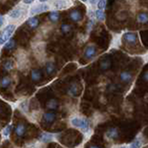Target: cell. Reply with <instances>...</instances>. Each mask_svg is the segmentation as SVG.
Here are the masks:
<instances>
[{"mask_svg": "<svg viewBox=\"0 0 148 148\" xmlns=\"http://www.w3.org/2000/svg\"><path fill=\"white\" fill-rule=\"evenodd\" d=\"M16 29L15 24H8L5 28H3L2 31L0 32V45H5L7 42L11 38V35Z\"/></svg>", "mask_w": 148, "mask_h": 148, "instance_id": "6da1fadb", "label": "cell"}, {"mask_svg": "<svg viewBox=\"0 0 148 148\" xmlns=\"http://www.w3.org/2000/svg\"><path fill=\"white\" fill-rule=\"evenodd\" d=\"M71 123L72 126L76 127L81 129L82 132H88L89 131V127H90V124L89 121L86 119H82V118H73L71 120Z\"/></svg>", "mask_w": 148, "mask_h": 148, "instance_id": "7a4b0ae2", "label": "cell"}, {"mask_svg": "<svg viewBox=\"0 0 148 148\" xmlns=\"http://www.w3.org/2000/svg\"><path fill=\"white\" fill-rule=\"evenodd\" d=\"M122 40L126 44L133 45L137 43V34L135 32H125L122 35Z\"/></svg>", "mask_w": 148, "mask_h": 148, "instance_id": "3957f363", "label": "cell"}, {"mask_svg": "<svg viewBox=\"0 0 148 148\" xmlns=\"http://www.w3.org/2000/svg\"><path fill=\"white\" fill-rule=\"evenodd\" d=\"M49 10V6L45 4H40V5H36L34 7H32L30 9L31 14H39V13H43Z\"/></svg>", "mask_w": 148, "mask_h": 148, "instance_id": "277c9868", "label": "cell"}, {"mask_svg": "<svg viewBox=\"0 0 148 148\" xmlns=\"http://www.w3.org/2000/svg\"><path fill=\"white\" fill-rule=\"evenodd\" d=\"M96 47L95 45H88L87 47L85 48L84 50V58H87V59H92L95 57L96 55Z\"/></svg>", "mask_w": 148, "mask_h": 148, "instance_id": "5b68a950", "label": "cell"}, {"mask_svg": "<svg viewBox=\"0 0 148 148\" xmlns=\"http://www.w3.org/2000/svg\"><path fill=\"white\" fill-rule=\"evenodd\" d=\"M119 79H120V81H121L122 82L129 83L132 80V73L130 71H122L121 73L119 74Z\"/></svg>", "mask_w": 148, "mask_h": 148, "instance_id": "8992f818", "label": "cell"}, {"mask_svg": "<svg viewBox=\"0 0 148 148\" xmlns=\"http://www.w3.org/2000/svg\"><path fill=\"white\" fill-rule=\"evenodd\" d=\"M106 138L110 139V140H115V139H118V137H119L118 129H116V128L108 129V132H106Z\"/></svg>", "mask_w": 148, "mask_h": 148, "instance_id": "52a82bcc", "label": "cell"}, {"mask_svg": "<svg viewBox=\"0 0 148 148\" xmlns=\"http://www.w3.org/2000/svg\"><path fill=\"white\" fill-rule=\"evenodd\" d=\"M69 18H71V20L74 22L81 21L82 18V13L79 10H72L71 13H69Z\"/></svg>", "mask_w": 148, "mask_h": 148, "instance_id": "ba28073f", "label": "cell"}, {"mask_svg": "<svg viewBox=\"0 0 148 148\" xmlns=\"http://www.w3.org/2000/svg\"><path fill=\"white\" fill-rule=\"evenodd\" d=\"M23 14V10L20 8H17L15 9H13V10L8 14L9 18H14V20H18V18H20Z\"/></svg>", "mask_w": 148, "mask_h": 148, "instance_id": "9c48e42d", "label": "cell"}, {"mask_svg": "<svg viewBox=\"0 0 148 148\" xmlns=\"http://www.w3.org/2000/svg\"><path fill=\"white\" fill-rule=\"evenodd\" d=\"M43 119L46 124L52 123L54 120L56 119V114L53 112H46L43 116Z\"/></svg>", "mask_w": 148, "mask_h": 148, "instance_id": "30bf717a", "label": "cell"}, {"mask_svg": "<svg viewBox=\"0 0 148 148\" xmlns=\"http://www.w3.org/2000/svg\"><path fill=\"white\" fill-rule=\"evenodd\" d=\"M137 21L141 24H146L148 23V14L146 12H141L137 16Z\"/></svg>", "mask_w": 148, "mask_h": 148, "instance_id": "8fae6325", "label": "cell"}, {"mask_svg": "<svg viewBox=\"0 0 148 148\" xmlns=\"http://www.w3.org/2000/svg\"><path fill=\"white\" fill-rule=\"evenodd\" d=\"M67 2L64 1V0H55V1L52 2V5L55 8L57 9H62L67 7Z\"/></svg>", "mask_w": 148, "mask_h": 148, "instance_id": "7c38bea8", "label": "cell"}, {"mask_svg": "<svg viewBox=\"0 0 148 148\" xmlns=\"http://www.w3.org/2000/svg\"><path fill=\"white\" fill-rule=\"evenodd\" d=\"M78 92H79V87L76 83H73V84L71 85V87L69 88L68 90V94L71 95V96H73L75 97L78 95Z\"/></svg>", "mask_w": 148, "mask_h": 148, "instance_id": "4fadbf2b", "label": "cell"}, {"mask_svg": "<svg viewBox=\"0 0 148 148\" xmlns=\"http://www.w3.org/2000/svg\"><path fill=\"white\" fill-rule=\"evenodd\" d=\"M27 24L29 25L31 28H32V29H35V28L39 24V20L36 17H31V18H28Z\"/></svg>", "mask_w": 148, "mask_h": 148, "instance_id": "5bb4252c", "label": "cell"}, {"mask_svg": "<svg viewBox=\"0 0 148 148\" xmlns=\"http://www.w3.org/2000/svg\"><path fill=\"white\" fill-rule=\"evenodd\" d=\"M46 108L50 110H55L58 108V102L56 99H50L47 103H46Z\"/></svg>", "mask_w": 148, "mask_h": 148, "instance_id": "9a60e30c", "label": "cell"}, {"mask_svg": "<svg viewBox=\"0 0 148 148\" xmlns=\"http://www.w3.org/2000/svg\"><path fill=\"white\" fill-rule=\"evenodd\" d=\"M11 78L8 77V76H6L2 78L1 80H0V87L1 88H7L8 87L9 85L11 84Z\"/></svg>", "mask_w": 148, "mask_h": 148, "instance_id": "2e32d148", "label": "cell"}, {"mask_svg": "<svg viewBox=\"0 0 148 148\" xmlns=\"http://www.w3.org/2000/svg\"><path fill=\"white\" fill-rule=\"evenodd\" d=\"M111 66V62L109 59H105L103 61L100 62V65H99V69H101L102 71H108V69L110 68Z\"/></svg>", "mask_w": 148, "mask_h": 148, "instance_id": "e0dca14e", "label": "cell"}, {"mask_svg": "<svg viewBox=\"0 0 148 148\" xmlns=\"http://www.w3.org/2000/svg\"><path fill=\"white\" fill-rule=\"evenodd\" d=\"M25 130H26V128H25V125L24 124H22V123H20L18 125V126L16 127V129H15V132H16V134L18 136H22L23 134H24V132H25Z\"/></svg>", "mask_w": 148, "mask_h": 148, "instance_id": "ac0fdd59", "label": "cell"}, {"mask_svg": "<svg viewBox=\"0 0 148 148\" xmlns=\"http://www.w3.org/2000/svg\"><path fill=\"white\" fill-rule=\"evenodd\" d=\"M56 71V67L52 62H48L45 65V72L48 74V75H52Z\"/></svg>", "mask_w": 148, "mask_h": 148, "instance_id": "d6986e66", "label": "cell"}, {"mask_svg": "<svg viewBox=\"0 0 148 148\" xmlns=\"http://www.w3.org/2000/svg\"><path fill=\"white\" fill-rule=\"evenodd\" d=\"M31 78L34 82H38L41 79V72L38 69H32L31 72Z\"/></svg>", "mask_w": 148, "mask_h": 148, "instance_id": "ffe728a7", "label": "cell"}, {"mask_svg": "<svg viewBox=\"0 0 148 148\" xmlns=\"http://www.w3.org/2000/svg\"><path fill=\"white\" fill-rule=\"evenodd\" d=\"M54 136L52 135V134L50 133H43L42 135L40 136V141L43 142V143H49L53 140Z\"/></svg>", "mask_w": 148, "mask_h": 148, "instance_id": "44dd1931", "label": "cell"}, {"mask_svg": "<svg viewBox=\"0 0 148 148\" xmlns=\"http://www.w3.org/2000/svg\"><path fill=\"white\" fill-rule=\"evenodd\" d=\"M95 16L97 20L100 21H105V18H106L105 12H104V10H101V9H96V10L95 11Z\"/></svg>", "mask_w": 148, "mask_h": 148, "instance_id": "7402d4cb", "label": "cell"}, {"mask_svg": "<svg viewBox=\"0 0 148 148\" xmlns=\"http://www.w3.org/2000/svg\"><path fill=\"white\" fill-rule=\"evenodd\" d=\"M59 17H60L59 12L57 10H54L52 12H50V14H49V20L53 22H57L59 20Z\"/></svg>", "mask_w": 148, "mask_h": 148, "instance_id": "603a6c76", "label": "cell"}, {"mask_svg": "<svg viewBox=\"0 0 148 148\" xmlns=\"http://www.w3.org/2000/svg\"><path fill=\"white\" fill-rule=\"evenodd\" d=\"M15 45H16V43H15V40L10 38L9 39L6 44H5V49L6 50H12L14 47H15Z\"/></svg>", "mask_w": 148, "mask_h": 148, "instance_id": "cb8c5ba5", "label": "cell"}, {"mask_svg": "<svg viewBox=\"0 0 148 148\" xmlns=\"http://www.w3.org/2000/svg\"><path fill=\"white\" fill-rule=\"evenodd\" d=\"M3 67H4V69H5V71H11V69H13L14 65H13V62L11 61V60L8 59V60H6V61L4 62Z\"/></svg>", "mask_w": 148, "mask_h": 148, "instance_id": "d4e9b609", "label": "cell"}, {"mask_svg": "<svg viewBox=\"0 0 148 148\" xmlns=\"http://www.w3.org/2000/svg\"><path fill=\"white\" fill-rule=\"evenodd\" d=\"M71 26L69 24H66V23H64V24L61 25V27H60V31L62 32V34H69V32H71Z\"/></svg>", "mask_w": 148, "mask_h": 148, "instance_id": "484cf974", "label": "cell"}, {"mask_svg": "<svg viewBox=\"0 0 148 148\" xmlns=\"http://www.w3.org/2000/svg\"><path fill=\"white\" fill-rule=\"evenodd\" d=\"M142 147V143L139 140H135L133 143H132L131 145H129L128 148H141Z\"/></svg>", "mask_w": 148, "mask_h": 148, "instance_id": "4316f807", "label": "cell"}, {"mask_svg": "<svg viewBox=\"0 0 148 148\" xmlns=\"http://www.w3.org/2000/svg\"><path fill=\"white\" fill-rule=\"evenodd\" d=\"M106 7V0H99L97 2V8L98 9H101V10H104Z\"/></svg>", "mask_w": 148, "mask_h": 148, "instance_id": "83f0119b", "label": "cell"}, {"mask_svg": "<svg viewBox=\"0 0 148 148\" xmlns=\"http://www.w3.org/2000/svg\"><path fill=\"white\" fill-rule=\"evenodd\" d=\"M11 130H12V125H8V126L4 129V131H3V134H4V136H8L9 133H10L11 132Z\"/></svg>", "mask_w": 148, "mask_h": 148, "instance_id": "f1b7e54d", "label": "cell"}, {"mask_svg": "<svg viewBox=\"0 0 148 148\" xmlns=\"http://www.w3.org/2000/svg\"><path fill=\"white\" fill-rule=\"evenodd\" d=\"M95 25V21H94V18H91V20L89 21V22H88V24H87V30L88 32H90L92 29V27H94Z\"/></svg>", "mask_w": 148, "mask_h": 148, "instance_id": "f546056e", "label": "cell"}, {"mask_svg": "<svg viewBox=\"0 0 148 148\" xmlns=\"http://www.w3.org/2000/svg\"><path fill=\"white\" fill-rule=\"evenodd\" d=\"M20 106H21V108L23 111H25V112H27V111H28V102H27V101L22 102Z\"/></svg>", "mask_w": 148, "mask_h": 148, "instance_id": "4dcf8cb0", "label": "cell"}, {"mask_svg": "<svg viewBox=\"0 0 148 148\" xmlns=\"http://www.w3.org/2000/svg\"><path fill=\"white\" fill-rule=\"evenodd\" d=\"M143 80L148 82V71H145V73H143Z\"/></svg>", "mask_w": 148, "mask_h": 148, "instance_id": "1f68e13d", "label": "cell"}, {"mask_svg": "<svg viewBox=\"0 0 148 148\" xmlns=\"http://www.w3.org/2000/svg\"><path fill=\"white\" fill-rule=\"evenodd\" d=\"M4 24H5V18L4 16L0 15V27H3Z\"/></svg>", "mask_w": 148, "mask_h": 148, "instance_id": "d6a6232c", "label": "cell"}, {"mask_svg": "<svg viewBox=\"0 0 148 148\" xmlns=\"http://www.w3.org/2000/svg\"><path fill=\"white\" fill-rule=\"evenodd\" d=\"M34 0H22V2L24 4H26V5H30L32 3H34Z\"/></svg>", "mask_w": 148, "mask_h": 148, "instance_id": "836d02e7", "label": "cell"}, {"mask_svg": "<svg viewBox=\"0 0 148 148\" xmlns=\"http://www.w3.org/2000/svg\"><path fill=\"white\" fill-rule=\"evenodd\" d=\"M98 1H99V0H89V3H90L91 5H95Z\"/></svg>", "mask_w": 148, "mask_h": 148, "instance_id": "e575fe53", "label": "cell"}, {"mask_svg": "<svg viewBox=\"0 0 148 148\" xmlns=\"http://www.w3.org/2000/svg\"><path fill=\"white\" fill-rule=\"evenodd\" d=\"M39 2H41V3H45V2H46L47 0H38Z\"/></svg>", "mask_w": 148, "mask_h": 148, "instance_id": "d590c367", "label": "cell"}, {"mask_svg": "<svg viewBox=\"0 0 148 148\" xmlns=\"http://www.w3.org/2000/svg\"><path fill=\"white\" fill-rule=\"evenodd\" d=\"M90 148H100V147H98V146H96V145H92Z\"/></svg>", "mask_w": 148, "mask_h": 148, "instance_id": "8d00e7d4", "label": "cell"}, {"mask_svg": "<svg viewBox=\"0 0 148 148\" xmlns=\"http://www.w3.org/2000/svg\"><path fill=\"white\" fill-rule=\"evenodd\" d=\"M81 1H82V2H86L87 0H81Z\"/></svg>", "mask_w": 148, "mask_h": 148, "instance_id": "74e56055", "label": "cell"}, {"mask_svg": "<svg viewBox=\"0 0 148 148\" xmlns=\"http://www.w3.org/2000/svg\"><path fill=\"white\" fill-rule=\"evenodd\" d=\"M120 148H126V147H125V146H122V147H120Z\"/></svg>", "mask_w": 148, "mask_h": 148, "instance_id": "f35d334b", "label": "cell"}]
</instances>
